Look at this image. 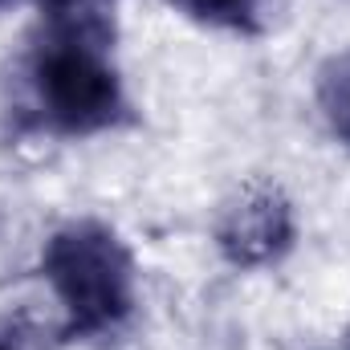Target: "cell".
<instances>
[{
    "instance_id": "obj_5",
    "label": "cell",
    "mask_w": 350,
    "mask_h": 350,
    "mask_svg": "<svg viewBox=\"0 0 350 350\" xmlns=\"http://www.w3.org/2000/svg\"><path fill=\"white\" fill-rule=\"evenodd\" d=\"M314 94H318V110H322L330 135L350 147V49L322 62Z\"/></svg>"
},
{
    "instance_id": "obj_3",
    "label": "cell",
    "mask_w": 350,
    "mask_h": 350,
    "mask_svg": "<svg viewBox=\"0 0 350 350\" xmlns=\"http://www.w3.org/2000/svg\"><path fill=\"white\" fill-rule=\"evenodd\" d=\"M216 245L224 261L237 269H261L289 253L293 245V204L277 183H249L241 187L216 224Z\"/></svg>"
},
{
    "instance_id": "obj_7",
    "label": "cell",
    "mask_w": 350,
    "mask_h": 350,
    "mask_svg": "<svg viewBox=\"0 0 350 350\" xmlns=\"http://www.w3.org/2000/svg\"><path fill=\"white\" fill-rule=\"evenodd\" d=\"M0 350H4V347H0Z\"/></svg>"
},
{
    "instance_id": "obj_1",
    "label": "cell",
    "mask_w": 350,
    "mask_h": 350,
    "mask_svg": "<svg viewBox=\"0 0 350 350\" xmlns=\"http://www.w3.org/2000/svg\"><path fill=\"white\" fill-rule=\"evenodd\" d=\"M41 273L66 306V338L114 330L135 306V261L98 220L57 228L41 253Z\"/></svg>"
},
{
    "instance_id": "obj_6",
    "label": "cell",
    "mask_w": 350,
    "mask_h": 350,
    "mask_svg": "<svg viewBox=\"0 0 350 350\" xmlns=\"http://www.w3.org/2000/svg\"><path fill=\"white\" fill-rule=\"evenodd\" d=\"M172 4L208 29H228L245 37L265 29V0H172Z\"/></svg>"
},
{
    "instance_id": "obj_4",
    "label": "cell",
    "mask_w": 350,
    "mask_h": 350,
    "mask_svg": "<svg viewBox=\"0 0 350 350\" xmlns=\"http://www.w3.org/2000/svg\"><path fill=\"white\" fill-rule=\"evenodd\" d=\"M41 33L114 41V0H37Z\"/></svg>"
},
{
    "instance_id": "obj_2",
    "label": "cell",
    "mask_w": 350,
    "mask_h": 350,
    "mask_svg": "<svg viewBox=\"0 0 350 350\" xmlns=\"http://www.w3.org/2000/svg\"><path fill=\"white\" fill-rule=\"evenodd\" d=\"M29 86L45 122L62 135H94L122 118V86L106 41L41 33L29 57Z\"/></svg>"
}]
</instances>
